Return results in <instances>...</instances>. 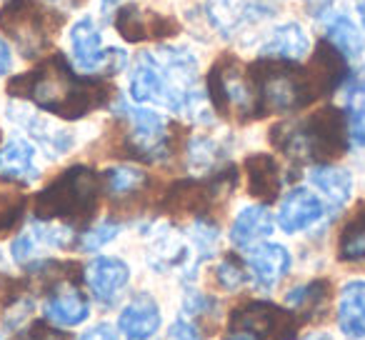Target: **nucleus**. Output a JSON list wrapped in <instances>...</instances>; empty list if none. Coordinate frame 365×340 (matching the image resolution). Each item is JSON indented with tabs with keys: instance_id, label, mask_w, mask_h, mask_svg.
<instances>
[{
	"instance_id": "f257e3e1",
	"label": "nucleus",
	"mask_w": 365,
	"mask_h": 340,
	"mask_svg": "<svg viewBox=\"0 0 365 340\" xmlns=\"http://www.w3.org/2000/svg\"><path fill=\"white\" fill-rule=\"evenodd\" d=\"M348 58L323 41L315 48V56L308 66L298 61L260 56L250 66L248 81L253 86L255 120L273 113H295L313 105L318 98L338 91L340 83L348 78Z\"/></svg>"
},
{
	"instance_id": "f03ea898",
	"label": "nucleus",
	"mask_w": 365,
	"mask_h": 340,
	"mask_svg": "<svg viewBox=\"0 0 365 340\" xmlns=\"http://www.w3.org/2000/svg\"><path fill=\"white\" fill-rule=\"evenodd\" d=\"M8 96L28 101L38 110L63 120H81L110 105L118 91L103 76H78L63 53H51L36 68L13 76L8 81Z\"/></svg>"
},
{
	"instance_id": "7ed1b4c3",
	"label": "nucleus",
	"mask_w": 365,
	"mask_h": 340,
	"mask_svg": "<svg viewBox=\"0 0 365 340\" xmlns=\"http://www.w3.org/2000/svg\"><path fill=\"white\" fill-rule=\"evenodd\" d=\"M198 78L200 66L190 48L160 46L135 56L128 76V91L135 103H150L175 115L210 123L208 101L200 91Z\"/></svg>"
},
{
	"instance_id": "20e7f679",
	"label": "nucleus",
	"mask_w": 365,
	"mask_h": 340,
	"mask_svg": "<svg viewBox=\"0 0 365 340\" xmlns=\"http://www.w3.org/2000/svg\"><path fill=\"white\" fill-rule=\"evenodd\" d=\"M270 143L293 163H330L348 150V113L328 105L298 120L275 123Z\"/></svg>"
},
{
	"instance_id": "39448f33",
	"label": "nucleus",
	"mask_w": 365,
	"mask_h": 340,
	"mask_svg": "<svg viewBox=\"0 0 365 340\" xmlns=\"http://www.w3.org/2000/svg\"><path fill=\"white\" fill-rule=\"evenodd\" d=\"M103 175L88 165H71L38 190L33 213L38 220H56L68 228H86L101 208Z\"/></svg>"
},
{
	"instance_id": "423d86ee",
	"label": "nucleus",
	"mask_w": 365,
	"mask_h": 340,
	"mask_svg": "<svg viewBox=\"0 0 365 340\" xmlns=\"http://www.w3.org/2000/svg\"><path fill=\"white\" fill-rule=\"evenodd\" d=\"M115 130L110 135V153L140 163H165L180 148L182 128L150 108L118 103Z\"/></svg>"
},
{
	"instance_id": "0eeeda50",
	"label": "nucleus",
	"mask_w": 365,
	"mask_h": 340,
	"mask_svg": "<svg viewBox=\"0 0 365 340\" xmlns=\"http://www.w3.org/2000/svg\"><path fill=\"white\" fill-rule=\"evenodd\" d=\"M63 26L66 16L43 0H6L0 6V33L28 61L46 58Z\"/></svg>"
},
{
	"instance_id": "6e6552de",
	"label": "nucleus",
	"mask_w": 365,
	"mask_h": 340,
	"mask_svg": "<svg viewBox=\"0 0 365 340\" xmlns=\"http://www.w3.org/2000/svg\"><path fill=\"white\" fill-rule=\"evenodd\" d=\"M238 185V170L235 168H220L210 175L200 178L175 180L158 200V213L165 215H195V218H210L220 210Z\"/></svg>"
},
{
	"instance_id": "1a4fd4ad",
	"label": "nucleus",
	"mask_w": 365,
	"mask_h": 340,
	"mask_svg": "<svg viewBox=\"0 0 365 340\" xmlns=\"http://www.w3.org/2000/svg\"><path fill=\"white\" fill-rule=\"evenodd\" d=\"M305 320L270 300H245L230 310L225 340H293Z\"/></svg>"
},
{
	"instance_id": "9d476101",
	"label": "nucleus",
	"mask_w": 365,
	"mask_h": 340,
	"mask_svg": "<svg viewBox=\"0 0 365 340\" xmlns=\"http://www.w3.org/2000/svg\"><path fill=\"white\" fill-rule=\"evenodd\" d=\"M208 101L215 115L230 120L248 123L255 120L253 86L248 81V71L233 53H223L208 71Z\"/></svg>"
},
{
	"instance_id": "9b49d317",
	"label": "nucleus",
	"mask_w": 365,
	"mask_h": 340,
	"mask_svg": "<svg viewBox=\"0 0 365 340\" xmlns=\"http://www.w3.org/2000/svg\"><path fill=\"white\" fill-rule=\"evenodd\" d=\"M71 51H73V61L78 63V68L91 73V76L113 78V76H118L128 63L125 51L106 46L98 23L88 16L81 18V21L71 28Z\"/></svg>"
},
{
	"instance_id": "f8f14e48",
	"label": "nucleus",
	"mask_w": 365,
	"mask_h": 340,
	"mask_svg": "<svg viewBox=\"0 0 365 340\" xmlns=\"http://www.w3.org/2000/svg\"><path fill=\"white\" fill-rule=\"evenodd\" d=\"M118 36L125 43H150V41H168L180 33V23L165 13L150 11L138 3H125L115 11Z\"/></svg>"
},
{
	"instance_id": "ddd939ff",
	"label": "nucleus",
	"mask_w": 365,
	"mask_h": 340,
	"mask_svg": "<svg viewBox=\"0 0 365 340\" xmlns=\"http://www.w3.org/2000/svg\"><path fill=\"white\" fill-rule=\"evenodd\" d=\"M290 263H293V258H290L285 245L265 243V240L253 245V248H248V255H245L250 280H253L260 290H273L275 285L288 275Z\"/></svg>"
},
{
	"instance_id": "4468645a",
	"label": "nucleus",
	"mask_w": 365,
	"mask_h": 340,
	"mask_svg": "<svg viewBox=\"0 0 365 340\" xmlns=\"http://www.w3.org/2000/svg\"><path fill=\"white\" fill-rule=\"evenodd\" d=\"M86 285L91 288L93 298L98 303L110 305L113 300L120 295V290L130 280V268L125 260L110 258V255H98L96 260H91L86 268Z\"/></svg>"
},
{
	"instance_id": "2eb2a0df",
	"label": "nucleus",
	"mask_w": 365,
	"mask_h": 340,
	"mask_svg": "<svg viewBox=\"0 0 365 340\" xmlns=\"http://www.w3.org/2000/svg\"><path fill=\"white\" fill-rule=\"evenodd\" d=\"M325 215V203L308 188H293L278 208V228L283 233H300L318 223Z\"/></svg>"
},
{
	"instance_id": "dca6fc26",
	"label": "nucleus",
	"mask_w": 365,
	"mask_h": 340,
	"mask_svg": "<svg viewBox=\"0 0 365 340\" xmlns=\"http://www.w3.org/2000/svg\"><path fill=\"white\" fill-rule=\"evenodd\" d=\"M118 330L125 340H150L160 330V305L150 293H138L118 315Z\"/></svg>"
},
{
	"instance_id": "f3484780",
	"label": "nucleus",
	"mask_w": 365,
	"mask_h": 340,
	"mask_svg": "<svg viewBox=\"0 0 365 340\" xmlns=\"http://www.w3.org/2000/svg\"><path fill=\"white\" fill-rule=\"evenodd\" d=\"M46 318L53 320L61 328H76V325L86 323L88 315H91V303L81 293L78 283H63L48 293L46 298Z\"/></svg>"
},
{
	"instance_id": "a211bd4d",
	"label": "nucleus",
	"mask_w": 365,
	"mask_h": 340,
	"mask_svg": "<svg viewBox=\"0 0 365 340\" xmlns=\"http://www.w3.org/2000/svg\"><path fill=\"white\" fill-rule=\"evenodd\" d=\"M245 178H248V193L260 203H275L283 188L280 165L268 153H253L243 160Z\"/></svg>"
},
{
	"instance_id": "6ab92c4d",
	"label": "nucleus",
	"mask_w": 365,
	"mask_h": 340,
	"mask_svg": "<svg viewBox=\"0 0 365 340\" xmlns=\"http://www.w3.org/2000/svg\"><path fill=\"white\" fill-rule=\"evenodd\" d=\"M41 170L36 165V148L26 138H11L0 148V180L18 185H31L38 180Z\"/></svg>"
},
{
	"instance_id": "aec40b11",
	"label": "nucleus",
	"mask_w": 365,
	"mask_h": 340,
	"mask_svg": "<svg viewBox=\"0 0 365 340\" xmlns=\"http://www.w3.org/2000/svg\"><path fill=\"white\" fill-rule=\"evenodd\" d=\"M8 115H11L16 123H21V125L26 128L33 138H36L38 145H41L51 158L66 155V153L73 148V135H71V133L61 130V128L53 125L51 120H46L43 115H38V113H31V110H26V108L11 105V108H8Z\"/></svg>"
},
{
	"instance_id": "412c9836",
	"label": "nucleus",
	"mask_w": 365,
	"mask_h": 340,
	"mask_svg": "<svg viewBox=\"0 0 365 340\" xmlns=\"http://www.w3.org/2000/svg\"><path fill=\"white\" fill-rule=\"evenodd\" d=\"M275 228L273 215L268 213L265 205H248L235 215L233 225H230V240L238 248L248 250L253 245L263 243Z\"/></svg>"
},
{
	"instance_id": "4be33fe9",
	"label": "nucleus",
	"mask_w": 365,
	"mask_h": 340,
	"mask_svg": "<svg viewBox=\"0 0 365 340\" xmlns=\"http://www.w3.org/2000/svg\"><path fill=\"white\" fill-rule=\"evenodd\" d=\"M310 51V38L300 23H283L273 28L265 43L260 46V56L283 58V61H300Z\"/></svg>"
},
{
	"instance_id": "5701e85b",
	"label": "nucleus",
	"mask_w": 365,
	"mask_h": 340,
	"mask_svg": "<svg viewBox=\"0 0 365 340\" xmlns=\"http://www.w3.org/2000/svg\"><path fill=\"white\" fill-rule=\"evenodd\" d=\"M338 325L348 338L365 335V280H350L340 290Z\"/></svg>"
},
{
	"instance_id": "b1692460",
	"label": "nucleus",
	"mask_w": 365,
	"mask_h": 340,
	"mask_svg": "<svg viewBox=\"0 0 365 340\" xmlns=\"http://www.w3.org/2000/svg\"><path fill=\"white\" fill-rule=\"evenodd\" d=\"M308 178H310V183L328 198V203L333 205V208H343L350 200V195H353V178H350V173L343 170V168L320 163V165H315L313 170H310Z\"/></svg>"
},
{
	"instance_id": "393cba45",
	"label": "nucleus",
	"mask_w": 365,
	"mask_h": 340,
	"mask_svg": "<svg viewBox=\"0 0 365 340\" xmlns=\"http://www.w3.org/2000/svg\"><path fill=\"white\" fill-rule=\"evenodd\" d=\"M285 303L303 320L320 318L330 303V280H310L300 288H293L285 295Z\"/></svg>"
},
{
	"instance_id": "a878e982",
	"label": "nucleus",
	"mask_w": 365,
	"mask_h": 340,
	"mask_svg": "<svg viewBox=\"0 0 365 340\" xmlns=\"http://www.w3.org/2000/svg\"><path fill=\"white\" fill-rule=\"evenodd\" d=\"M325 21V41L333 43L345 58H358L365 51V36L345 13H328Z\"/></svg>"
},
{
	"instance_id": "bb28decb",
	"label": "nucleus",
	"mask_w": 365,
	"mask_h": 340,
	"mask_svg": "<svg viewBox=\"0 0 365 340\" xmlns=\"http://www.w3.org/2000/svg\"><path fill=\"white\" fill-rule=\"evenodd\" d=\"M103 183H106V190L113 198L128 200V198H135L138 193H143L150 185V178L143 170H138V168L118 165V168H108L106 175H103Z\"/></svg>"
},
{
	"instance_id": "cd10ccee",
	"label": "nucleus",
	"mask_w": 365,
	"mask_h": 340,
	"mask_svg": "<svg viewBox=\"0 0 365 340\" xmlns=\"http://www.w3.org/2000/svg\"><path fill=\"white\" fill-rule=\"evenodd\" d=\"M338 258L343 263H365V205L340 230Z\"/></svg>"
},
{
	"instance_id": "c85d7f7f",
	"label": "nucleus",
	"mask_w": 365,
	"mask_h": 340,
	"mask_svg": "<svg viewBox=\"0 0 365 340\" xmlns=\"http://www.w3.org/2000/svg\"><path fill=\"white\" fill-rule=\"evenodd\" d=\"M182 315L188 320H193L200 330L205 333V338L215 333L218 328V303L213 298L203 293H188L185 295V303H182Z\"/></svg>"
},
{
	"instance_id": "c756f323",
	"label": "nucleus",
	"mask_w": 365,
	"mask_h": 340,
	"mask_svg": "<svg viewBox=\"0 0 365 340\" xmlns=\"http://www.w3.org/2000/svg\"><path fill=\"white\" fill-rule=\"evenodd\" d=\"M213 275H215V283H218V288L228 290V293L240 290L250 280V273H248V265H245V260H240L238 255H233V253L225 255V258L215 265Z\"/></svg>"
},
{
	"instance_id": "7c9ffc66",
	"label": "nucleus",
	"mask_w": 365,
	"mask_h": 340,
	"mask_svg": "<svg viewBox=\"0 0 365 340\" xmlns=\"http://www.w3.org/2000/svg\"><path fill=\"white\" fill-rule=\"evenodd\" d=\"M28 198L16 190H3L0 193V238L11 235L13 230L21 225L23 215H26Z\"/></svg>"
},
{
	"instance_id": "2f4dec72",
	"label": "nucleus",
	"mask_w": 365,
	"mask_h": 340,
	"mask_svg": "<svg viewBox=\"0 0 365 340\" xmlns=\"http://www.w3.org/2000/svg\"><path fill=\"white\" fill-rule=\"evenodd\" d=\"M220 155H223V148L213 138L198 135L188 145V163L195 170H210V168H215L220 163Z\"/></svg>"
},
{
	"instance_id": "473e14b6",
	"label": "nucleus",
	"mask_w": 365,
	"mask_h": 340,
	"mask_svg": "<svg viewBox=\"0 0 365 340\" xmlns=\"http://www.w3.org/2000/svg\"><path fill=\"white\" fill-rule=\"evenodd\" d=\"M118 233H120V225L113 223V220H106V223L86 230V233L81 235V240H78V245H81V250H86V253H96V250H101L103 245L115 240Z\"/></svg>"
},
{
	"instance_id": "72a5a7b5",
	"label": "nucleus",
	"mask_w": 365,
	"mask_h": 340,
	"mask_svg": "<svg viewBox=\"0 0 365 340\" xmlns=\"http://www.w3.org/2000/svg\"><path fill=\"white\" fill-rule=\"evenodd\" d=\"M13 340H71V338H68V333H63V330L48 325L46 320H36V323H31L28 328L18 330V335Z\"/></svg>"
},
{
	"instance_id": "f704fd0d",
	"label": "nucleus",
	"mask_w": 365,
	"mask_h": 340,
	"mask_svg": "<svg viewBox=\"0 0 365 340\" xmlns=\"http://www.w3.org/2000/svg\"><path fill=\"white\" fill-rule=\"evenodd\" d=\"M36 243H38V240L33 238V233L18 235V238L13 240V245H11L13 260H16V263H21V265L33 263V260H36V255H38V245Z\"/></svg>"
},
{
	"instance_id": "c9c22d12",
	"label": "nucleus",
	"mask_w": 365,
	"mask_h": 340,
	"mask_svg": "<svg viewBox=\"0 0 365 340\" xmlns=\"http://www.w3.org/2000/svg\"><path fill=\"white\" fill-rule=\"evenodd\" d=\"M168 335H170L173 340H205L203 330H200L198 325L193 323V320L185 318V315H180V318H178L175 323L170 325Z\"/></svg>"
},
{
	"instance_id": "e433bc0d",
	"label": "nucleus",
	"mask_w": 365,
	"mask_h": 340,
	"mask_svg": "<svg viewBox=\"0 0 365 340\" xmlns=\"http://www.w3.org/2000/svg\"><path fill=\"white\" fill-rule=\"evenodd\" d=\"M348 135L350 143L365 148V105H355L348 113Z\"/></svg>"
},
{
	"instance_id": "4c0bfd02",
	"label": "nucleus",
	"mask_w": 365,
	"mask_h": 340,
	"mask_svg": "<svg viewBox=\"0 0 365 340\" xmlns=\"http://www.w3.org/2000/svg\"><path fill=\"white\" fill-rule=\"evenodd\" d=\"M81 340H118V335L108 323H101V325H96V328L88 330V333H83Z\"/></svg>"
},
{
	"instance_id": "58836bf2",
	"label": "nucleus",
	"mask_w": 365,
	"mask_h": 340,
	"mask_svg": "<svg viewBox=\"0 0 365 340\" xmlns=\"http://www.w3.org/2000/svg\"><path fill=\"white\" fill-rule=\"evenodd\" d=\"M11 68H13V53L8 48V43L0 38V76L11 73Z\"/></svg>"
},
{
	"instance_id": "ea45409f",
	"label": "nucleus",
	"mask_w": 365,
	"mask_h": 340,
	"mask_svg": "<svg viewBox=\"0 0 365 340\" xmlns=\"http://www.w3.org/2000/svg\"><path fill=\"white\" fill-rule=\"evenodd\" d=\"M46 3H61V6H68V8H78V6H83L86 0H46Z\"/></svg>"
},
{
	"instance_id": "a19ab883",
	"label": "nucleus",
	"mask_w": 365,
	"mask_h": 340,
	"mask_svg": "<svg viewBox=\"0 0 365 340\" xmlns=\"http://www.w3.org/2000/svg\"><path fill=\"white\" fill-rule=\"evenodd\" d=\"M358 16H360V23H363V31H365V0L358 3Z\"/></svg>"
},
{
	"instance_id": "79ce46f5",
	"label": "nucleus",
	"mask_w": 365,
	"mask_h": 340,
	"mask_svg": "<svg viewBox=\"0 0 365 340\" xmlns=\"http://www.w3.org/2000/svg\"><path fill=\"white\" fill-rule=\"evenodd\" d=\"M103 3V8H113V6H118V3H123V0H101Z\"/></svg>"
}]
</instances>
